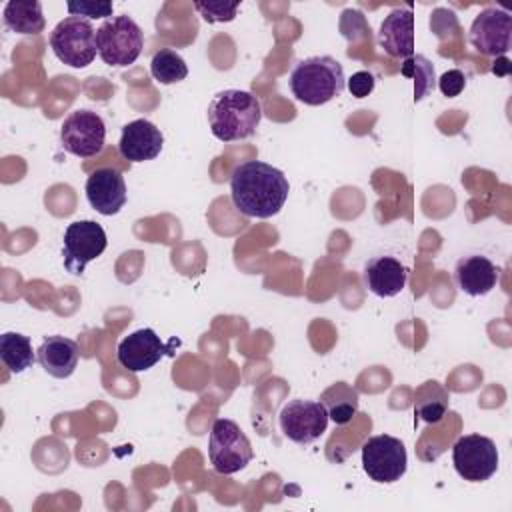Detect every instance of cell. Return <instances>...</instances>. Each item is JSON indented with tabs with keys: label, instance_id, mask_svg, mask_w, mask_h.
<instances>
[{
	"label": "cell",
	"instance_id": "52a82bcc",
	"mask_svg": "<svg viewBox=\"0 0 512 512\" xmlns=\"http://www.w3.org/2000/svg\"><path fill=\"white\" fill-rule=\"evenodd\" d=\"M362 468L378 484L398 482L408 468L404 442L390 434L370 436L362 444Z\"/></svg>",
	"mask_w": 512,
	"mask_h": 512
},
{
	"label": "cell",
	"instance_id": "d4e9b609",
	"mask_svg": "<svg viewBox=\"0 0 512 512\" xmlns=\"http://www.w3.org/2000/svg\"><path fill=\"white\" fill-rule=\"evenodd\" d=\"M150 74L160 84H176L188 76V66L176 50L160 48L152 54Z\"/></svg>",
	"mask_w": 512,
	"mask_h": 512
},
{
	"label": "cell",
	"instance_id": "30bf717a",
	"mask_svg": "<svg viewBox=\"0 0 512 512\" xmlns=\"http://www.w3.org/2000/svg\"><path fill=\"white\" fill-rule=\"evenodd\" d=\"M62 148L78 158H92L102 152L106 142V124L100 114L78 108L70 112L60 126Z\"/></svg>",
	"mask_w": 512,
	"mask_h": 512
},
{
	"label": "cell",
	"instance_id": "ffe728a7",
	"mask_svg": "<svg viewBox=\"0 0 512 512\" xmlns=\"http://www.w3.org/2000/svg\"><path fill=\"white\" fill-rule=\"evenodd\" d=\"M4 24L8 30L24 36L40 34L46 26L42 4L38 0H10L4 6Z\"/></svg>",
	"mask_w": 512,
	"mask_h": 512
},
{
	"label": "cell",
	"instance_id": "5b68a950",
	"mask_svg": "<svg viewBox=\"0 0 512 512\" xmlns=\"http://www.w3.org/2000/svg\"><path fill=\"white\" fill-rule=\"evenodd\" d=\"M208 458L218 474H236L254 458L252 444L244 430L228 418L214 420L208 436Z\"/></svg>",
	"mask_w": 512,
	"mask_h": 512
},
{
	"label": "cell",
	"instance_id": "7c38bea8",
	"mask_svg": "<svg viewBox=\"0 0 512 512\" xmlns=\"http://www.w3.org/2000/svg\"><path fill=\"white\" fill-rule=\"evenodd\" d=\"M512 16L496 6L476 14L468 30L470 44L484 56H504L510 50Z\"/></svg>",
	"mask_w": 512,
	"mask_h": 512
},
{
	"label": "cell",
	"instance_id": "ba28073f",
	"mask_svg": "<svg viewBox=\"0 0 512 512\" xmlns=\"http://www.w3.org/2000/svg\"><path fill=\"white\" fill-rule=\"evenodd\" d=\"M498 448L492 438L482 434L460 436L452 446V464L460 478L468 482H484L498 470Z\"/></svg>",
	"mask_w": 512,
	"mask_h": 512
},
{
	"label": "cell",
	"instance_id": "277c9868",
	"mask_svg": "<svg viewBox=\"0 0 512 512\" xmlns=\"http://www.w3.org/2000/svg\"><path fill=\"white\" fill-rule=\"evenodd\" d=\"M96 48L104 64L124 68L138 60L144 48V32L130 16H114L96 30Z\"/></svg>",
	"mask_w": 512,
	"mask_h": 512
},
{
	"label": "cell",
	"instance_id": "ac0fdd59",
	"mask_svg": "<svg viewBox=\"0 0 512 512\" xmlns=\"http://www.w3.org/2000/svg\"><path fill=\"white\" fill-rule=\"evenodd\" d=\"M456 286L468 296H486L496 288L498 268L492 260L482 254H470L456 262L454 266Z\"/></svg>",
	"mask_w": 512,
	"mask_h": 512
},
{
	"label": "cell",
	"instance_id": "4fadbf2b",
	"mask_svg": "<svg viewBox=\"0 0 512 512\" xmlns=\"http://www.w3.org/2000/svg\"><path fill=\"white\" fill-rule=\"evenodd\" d=\"M168 354V346L152 328H140L120 340L116 358L122 368L128 372L150 370L160 358Z\"/></svg>",
	"mask_w": 512,
	"mask_h": 512
},
{
	"label": "cell",
	"instance_id": "44dd1931",
	"mask_svg": "<svg viewBox=\"0 0 512 512\" xmlns=\"http://www.w3.org/2000/svg\"><path fill=\"white\" fill-rule=\"evenodd\" d=\"M328 412V418L338 426L348 424L358 412V392L346 382H336L324 390L320 400Z\"/></svg>",
	"mask_w": 512,
	"mask_h": 512
},
{
	"label": "cell",
	"instance_id": "484cf974",
	"mask_svg": "<svg viewBox=\"0 0 512 512\" xmlns=\"http://www.w3.org/2000/svg\"><path fill=\"white\" fill-rule=\"evenodd\" d=\"M240 2H196L194 8L202 14L208 24L214 22H232L236 18Z\"/></svg>",
	"mask_w": 512,
	"mask_h": 512
},
{
	"label": "cell",
	"instance_id": "7a4b0ae2",
	"mask_svg": "<svg viewBox=\"0 0 512 512\" xmlns=\"http://www.w3.org/2000/svg\"><path fill=\"white\" fill-rule=\"evenodd\" d=\"M206 114L210 130L220 142L250 138L262 120V108L258 98L246 90L236 88L214 94Z\"/></svg>",
	"mask_w": 512,
	"mask_h": 512
},
{
	"label": "cell",
	"instance_id": "8992f818",
	"mask_svg": "<svg viewBox=\"0 0 512 512\" xmlns=\"http://www.w3.org/2000/svg\"><path fill=\"white\" fill-rule=\"evenodd\" d=\"M50 48L62 64L70 68H84L92 64L98 54L96 30L90 20L68 16L50 32Z\"/></svg>",
	"mask_w": 512,
	"mask_h": 512
},
{
	"label": "cell",
	"instance_id": "cb8c5ba5",
	"mask_svg": "<svg viewBox=\"0 0 512 512\" xmlns=\"http://www.w3.org/2000/svg\"><path fill=\"white\" fill-rule=\"evenodd\" d=\"M400 74L414 80V102H420L436 86V74L432 62L422 54H412L402 60Z\"/></svg>",
	"mask_w": 512,
	"mask_h": 512
},
{
	"label": "cell",
	"instance_id": "2e32d148",
	"mask_svg": "<svg viewBox=\"0 0 512 512\" xmlns=\"http://www.w3.org/2000/svg\"><path fill=\"white\" fill-rule=\"evenodd\" d=\"M378 44L394 58L404 60L414 54V12L410 6L388 12L378 30Z\"/></svg>",
	"mask_w": 512,
	"mask_h": 512
},
{
	"label": "cell",
	"instance_id": "603a6c76",
	"mask_svg": "<svg viewBox=\"0 0 512 512\" xmlns=\"http://www.w3.org/2000/svg\"><path fill=\"white\" fill-rule=\"evenodd\" d=\"M448 408V394L438 382H426L416 392L414 410L424 422H440Z\"/></svg>",
	"mask_w": 512,
	"mask_h": 512
},
{
	"label": "cell",
	"instance_id": "e0dca14e",
	"mask_svg": "<svg viewBox=\"0 0 512 512\" xmlns=\"http://www.w3.org/2000/svg\"><path fill=\"white\" fill-rule=\"evenodd\" d=\"M362 278L372 294L378 298H392L404 290L408 270L394 256H374L364 264Z\"/></svg>",
	"mask_w": 512,
	"mask_h": 512
},
{
	"label": "cell",
	"instance_id": "9a60e30c",
	"mask_svg": "<svg viewBox=\"0 0 512 512\" xmlns=\"http://www.w3.org/2000/svg\"><path fill=\"white\" fill-rule=\"evenodd\" d=\"M164 146V136L156 124L146 118L128 122L122 128L118 152L128 162H146L154 160Z\"/></svg>",
	"mask_w": 512,
	"mask_h": 512
},
{
	"label": "cell",
	"instance_id": "f1b7e54d",
	"mask_svg": "<svg viewBox=\"0 0 512 512\" xmlns=\"http://www.w3.org/2000/svg\"><path fill=\"white\" fill-rule=\"evenodd\" d=\"M374 76L368 72V70H360V72H354L348 80V90L354 98H364L368 96L372 90H374Z\"/></svg>",
	"mask_w": 512,
	"mask_h": 512
},
{
	"label": "cell",
	"instance_id": "9c48e42d",
	"mask_svg": "<svg viewBox=\"0 0 512 512\" xmlns=\"http://www.w3.org/2000/svg\"><path fill=\"white\" fill-rule=\"evenodd\" d=\"M108 246L104 228L94 220H76L68 224L62 240V260L64 268L80 276L88 262L96 260Z\"/></svg>",
	"mask_w": 512,
	"mask_h": 512
},
{
	"label": "cell",
	"instance_id": "d6986e66",
	"mask_svg": "<svg viewBox=\"0 0 512 512\" xmlns=\"http://www.w3.org/2000/svg\"><path fill=\"white\" fill-rule=\"evenodd\" d=\"M80 358V348L74 340L54 334L46 336L36 348V360L52 378H68L74 374Z\"/></svg>",
	"mask_w": 512,
	"mask_h": 512
},
{
	"label": "cell",
	"instance_id": "83f0119b",
	"mask_svg": "<svg viewBox=\"0 0 512 512\" xmlns=\"http://www.w3.org/2000/svg\"><path fill=\"white\" fill-rule=\"evenodd\" d=\"M466 86V76L462 70L458 68H452V70H446L440 78H438V88L440 92L446 96V98H454L458 96Z\"/></svg>",
	"mask_w": 512,
	"mask_h": 512
},
{
	"label": "cell",
	"instance_id": "5bb4252c",
	"mask_svg": "<svg viewBox=\"0 0 512 512\" xmlns=\"http://www.w3.org/2000/svg\"><path fill=\"white\" fill-rule=\"evenodd\" d=\"M88 204L102 216L118 214L128 198L124 176L116 168H96L86 180Z\"/></svg>",
	"mask_w": 512,
	"mask_h": 512
},
{
	"label": "cell",
	"instance_id": "7402d4cb",
	"mask_svg": "<svg viewBox=\"0 0 512 512\" xmlns=\"http://www.w3.org/2000/svg\"><path fill=\"white\" fill-rule=\"evenodd\" d=\"M0 360L12 374L28 370L36 360L30 338L20 332H4L0 336Z\"/></svg>",
	"mask_w": 512,
	"mask_h": 512
},
{
	"label": "cell",
	"instance_id": "8fae6325",
	"mask_svg": "<svg viewBox=\"0 0 512 512\" xmlns=\"http://www.w3.org/2000/svg\"><path fill=\"white\" fill-rule=\"evenodd\" d=\"M280 430L294 444L306 446L318 440L328 428V412L318 400L296 398L282 406L280 414Z\"/></svg>",
	"mask_w": 512,
	"mask_h": 512
},
{
	"label": "cell",
	"instance_id": "4316f807",
	"mask_svg": "<svg viewBox=\"0 0 512 512\" xmlns=\"http://www.w3.org/2000/svg\"><path fill=\"white\" fill-rule=\"evenodd\" d=\"M112 10H114V6H112L110 2H78V4L70 2V4H68L70 16H80V18L86 16V20H88V18L112 16Z\"/></svg>",
	"mask_w": 512,
	"mask_h": 512
},
{
	"label": "cell",
	"instance_id": "3957f363",
	"mask_svg": "<svg viewBox=\"0 0 512 512\" xmlns=\"http://www.w3.org/2000/svg\"><path fill=\"white\" fill-rule=\"evenodd\" d=\"M298 102L322 106L342 94L346 78L342 64L332 56H310L296 62L288 78Z\"/></svg>",
	"mask_w": 512,
	"mask_h": 512
},
{
	"label": "cell",
	"instance_id": "6da1fadb",
	"mask_svg": "<svg viewBox=\"0 0 512 512\" xmlns=\"http://www.w3.org/2000/svg\"><path fill=\"white\" fill-rule=\"evenodd\" d=\"M290 184L282 170L262 160L240 162L230 176L234 208L248 218H272L288 200Z\"/></svg>",
	"mask_w": 512,
	"mask_h": 512
}]
</instances>
